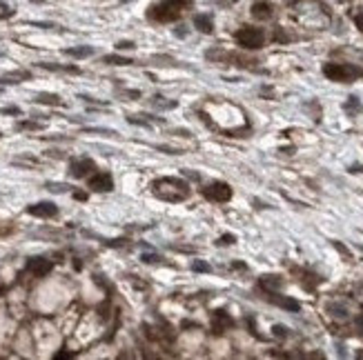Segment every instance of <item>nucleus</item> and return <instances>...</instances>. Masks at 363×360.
Returning <instances> with one entry per match:
<instances>
[{
    "mask_svg": "<svg viewBox=\"0 0 363 360\" xmlns=\"http://www.w3.org/2000/svg\"><path fill=\"white\" fill-rule=\"evenodd\" d=\"M156 149L158 151H167V154H172V156H181V154H183V149H176V147H165V145H158Z\"/></svg>",
    "mask_w": 363,
    "mask_h": 360,
    "instance_id": "7c9ffc66",
    "label": "nucleus"
},
{
    "mask_svg": "<svg viewBox=\"0 0 363 360\" xmlns=\"http://www.w3.org/2000/svg\"><path fill=\"white\" fill-rule=\"evenodd\" d=\"M74 356H76V351H56L54 358L58 360V358H74Z\"/></svg>",
    "mask_w": 363,
    "mask_h": 360,
    "instance_id": "72a5a7b5",
    "label": "nucleus"
},
{
    "mask_svg": "<svg viewBox=\"0 0 363 360\" xmlns=\"http://www.w3.org/2000/svg\"><path fill=\"white\" fill-rule=\"evenodd\" d=\"M140 260L147 262V265H152V262H161L163 258L158 256V253H143V256H140Z\"/></svg>",
    "mask_w": 363,
    "mask_h": 360,
    "instance_id": "c85d7f7f",
    "label": "nucleus"
},
{
    "mask_svg": "<svg viewBox=\"0 0 363 360\" xmlns=\"http://www.w3.org/2000/svg\"><path fill=\"white\" fill-rule=\"evenodd\" d=\"M250 13L254 20H270V18L274 16V4L270 2V0H254L250 7Z\"/></svg>",
    "mask_w": 363,
    "mask_h": 360,
    "instance_id": "f8f14e48",
    "label": "nucleus"
},
{
    "mask_svg": "<svg viewBox=\"0 0 363 360\" xmlns=\"http://www.w3.org/2000/svg\"><path fill=\"white\" fill-rule=\"evenodd\" d=\"M0 114H7V116H20V109L18 107H2Z\"/></svg>",
    "mask_w": 363,
    "mask_h": 360,
    "instance_id": "473e14b6",
    "label": "nucleus"
},
{
    "mask_svg": "<svg viewBox=\"0 0 363 360\" xmlns=\"http://www.w3.org/2000/svg\"><path fill=\"white\" fill-rule=\"evenodd\" d=\"M236 327V320L227 314L225 309H216L212 311V322H210V329L214 336H223L227 329H234Z\"/></svg>",
    "mask_w": 363,
    "mask_h": 360,
    "instance_id": "423d86ee",
    "label": "nucleus"
},
{
    "mask_svg": "<svg viewBox=\"0 0 363 360\" xmlns=\"http://www.w3.org/2000/svg\"><path fill=\"white\" fill-rule=\"evenodd\" d=\"M63 53L65 56H72V58H90V56H94L96 53V49L94 47H90V44H81V47H67V49H63Z\"/></svg>",
    "mask_w": 363,
    "mask_h": 360,
    "instance_id": "f3484780",
    "label": "nucleus"
},
{
    "mask_svg": "<svg viewBox=\"0 0 363 360\" xmlns=\"http://www.w3.org/2000/svg\"><path fill=\"white\" fill-rule=\"evenodd\" d=\"M25 213H29L34 218H43V220H51V218H56L60 213V209L49 200H43V202H34L29 207H25Z\"/></svg>",
    "mask_w": 363,
    "mask_h": 360,
    "instance_id": "1a4fd4ad",
    "label": "nucleus"
},
{
    "mask_svg": "<svg viewBox=\"0 0 363 360\" xmlns=\"http://www.w3.org/2000/svg\"><path fill=\"white\" fill-rule=\"evenodd\" d=\"M149 191L156 196L158 200H165V202H185V200L192 196V187L187 180L183 178H156V180L149 185Z\"/></svg>",
    "mask_w": 363,
    "mask_h": 360,
    "instance_id": "f03ea898",
    "label": "nucleus"
},
{
    "mask_svg": "<svg viewBox=\"0 0 363 360\" xmlns=\"http://www.w3.org/2000/svg\"><path fill=\"white\" fill-rule=\"evenodd\" d=\"M354 329H357L359 336H363V314H359L357 318H354Z\"/></svg>",
    "mask_w": 363,
    "mask_h": 360,
    "instance_id": "2f4dec72",
    "label": "nucleus"
},
{
    "mask_svg": "<svg viewBox=\"0 0 363 360\" xmlns=\"http://www.w3.org/2000/svg\"><path fill=\"white\" fill-rule=\"evenodd\" d=\"M72 196H74L76 200H81V202H85V200H87V194H85V191H74Z\"/></svg>",
    "mask_w": 363,
    "mask_h": 360,
    "instance_id": "e433bc0d",
    "label": "nucleus"
},
{
    "mask_svg": "<svg viewBox=\"0 0 363 360\" xmlns=\"http://www.w3.org/2000/svg\"><path fill=\"white\" fill-rule=\"evenodd\" d=\"M91 171H96V162L91 158H76L69 162V176L76 178V180L87 178Z\"/></svg>",
    "mask_w": 363,
    "mask_h": 360,
    "instance_id": "9d476101",
    "label": "nucleus"
},
{
    "mask_svg": "<svg viewBox=\"0 0 363 360\" xmlns=\"http://www.w3.org/2000/svg\"><path fill=\"white\" fill-rule=\"evenodd\" d=\"M265 300L268 302H272V305H276V307H281V309H285V311H301V305L294 300V298H290V296H281L278 291H270V293H265Z\"/></svg>",
    "mask_w": 363,
    "mask_h": 360,
    "instance_id": "9b49d317",
    "label": "nucleus"
},
{
    "mask_svg": "<svg viewBox=\"0 0 363 360\" xmlns=\"http://www.w3.org/2000/svg\"><path fill=\"white\" fill-rule=\"evenodd\" d=\"M272 331H274V336H276V338H281V340H283V338H287V336H290V329H287V327H283V324H274V327H272Z\"/></svg>",
    "mask_w": 363,
    "mask_h": 360,
    "instance_id": "a878e982",
    "label": "nucleus"
},
{
    "mask_svg": "<svg viewBox=\"0 0 363 360\" xmlns=\"http://www.w3.org/2000/svg\"><path fill=\"white\" fill-rule=\"evenodd\" d=\"M274 42H290V36H287L281 27H276V31H274Z\"/></svg>",
    "mask_w": 363,
    "mask_h": 360,
    "instance_id": "cd10ccee",
    "label": "nucleus"
},
{
    "mask_svg": "<svg viewBox=\"0 0 363 360\" xmlns=\"http://www.w3.org/2000/svg\"><path fill=\"white\" fill-rule=\"evenodd\" d=\"M194 7V0H158L152 2L145 11V18L156 25H167V22H176L183 18L185 11Z\"/></svg>",
    "mask_w": 363,
    "mask_h": 360,
    "instance_id": "f257e3e1",
    "label": "nucleus"
},
{
    "mask_svg": "<svg viewBox=\"0 0 363 360\" xmlns=\"http://www.w3.org/2000/svg\"><path fill=\"white\" fill-rule=\"evenodd\" d=\"M152 105L158 107V109H174V107H179V102H176V100H167V98H163V96H154Z\"/></svg>",
    "mask_w": 363,
    "mask_h": 360,
    "instance_id": "412c9836",
    "label": "nucleus"
},
{
    "mask_svg": "<svg viewBox=\"0 0 363 360\" xmlns=\"http://www.w3.org/2000/svg\"><path fill=\"white\" fill-rule=\"evenodd\" d=\"M136 42L134 40H121V42H116V49H121V51H127V49H134Z\"/></svg>",
    "mask_w": 363,
    "mask_h": 360,
    "instance_id": "c756f323",
    "label": "nucleus"
},
{
    "mask_svg": "<svg viewBox=\"0 0 363 360\" xmlns=\"http://www.w3.org/2000/svg\"><path fill=\"white\" fill-rule=\"evenodd\" d=\"M14 13H16V9L11 7V4H7V2L0 0V20H7V18H11Z\"/></svg>",
    "mask_w": 363,
    "mask_h": 360,
    "instance_id": "4be33fe9",
    "label": "nucleus"
},
{
    "mask_svg": "<svg viewBox=\"0 0 363 360\" xmlns=\"http://www.w3.org/2000/svg\"><path fill=\"white\" fill-rule=\"evenodd\" d=\"M100 62H103V65H114V67H130V65H134V60H132V58L118 56V53H109V56H103V58H100Z\"/></svg>",
    "mask_w": 363,
    "mask_h": 360,
    "instance_id": "6ab92c4d",
    "label": "nucleus"
},
{
    "mask_svg": "<svg viewBox=\"0 0 363 360\" xmlns=\"http://www.w3.org/2000/svg\"><path fill=\"white\" fill-rule=\"evenodd\" d=\"M234 242H236V236H234V234H223L219 240H216L219 247H229V244H234Z\"/></svg>",
    "mask_w": 363,
    "mask_h": 360,
    "instance_id": "b1692460",
    "label": "nucleus"
},
{
    "mask_svg": "<svg viewBox=\"0 0 363 360\" xmlns=\"http://www.w3.org/2000/svg\"><path fill=\"white\" fill-rule=\"evenodd\" d=\"M16 129L18 131H41V129H45V124L38 122V120H18Z\"/></svg>",
    "mask_w": 363,
    "mask_h": 360,
    "instance_id": "aec40b11",
    "label": "nucleus"
},
{
    "mask_svg": "<svg viewBox=\"0 0 363 360\" xmlns=\"http://www.w3.org/2000/svg\"><path fill=\"white\" fill-rule=\"evenodd\" d=\"M332 244H334V247H336V249H339V251H341V253H343V256H345V258H352V253H350V251H348V249H345V247H343V244H341V242H339V240H334V242H332Z\"/></svg>",
    "mask_w": 363,
    "mask_h": 360,
    "instance_id": "f704fd0d",
    "label": "nucleus"
},
{
    "mask_svg": "<svg viewBox=\"0 0 363 360\" xmlns=\"http://www.w3.org/2000/svg\"><path fill=\"white\" fill-rule=\"evenodd\" d=\"M234 40H236L238 47L254 51V49H261L265 44V31L254 25H243L234 31Z\"/></svg>",
    "mask_w": 363,
    "mask_h": 360,
    "instance_id": "20e7f679",
    "label": "nucleus"
},
{
    "mask_svg": "<svg viewBox=\"0 0 363 360\" xmlns=\"http://www.w3.org/2000/svg\"><path fill=\"white\" fill-rule=\"evenodd\" d=\"M36 102L38 105H47V107H65V100L58 93H38Z\"/></svg>",
    "mask_w": 363,
    "mask_h": 360,
    "instance_id": "a211bd4d",
    "label": "nucleus"
},
{
    "mask_svg": "<svg viewBox=\"0 0 363 360\" xmlns=\"http://www.w3.org/2000/svg\"><path fill=\"white\" fill-rule=\"evenodd\" d=\"M192 25H194V29H198L201 34H212V31H214V20H212V16H207V13H196V16L192 18Z\"/></svg>",
    "mask_w": 363,
    "mask_h": 360,
    "instance_id": "2eb2a0df",
    "label": "nucleus"
},
{
    "mask_svg": "<svg viewBox=\"0 0 363 360\" xmlns=\"http://www.w3.org/2000/svg\"><path fill=\"white\" fill-rule=\"evenodd\" d=\"M0 138H2V133H0Z\"/></svg>",
    "mask_w": 363,
    "mask_h": 360,
    "instance_id": "a19ab883",
    "label": "nucleus"
},
{
    "mask_svg": "<svg viewBox=\"0 0 363 360\" xmlns=\"http://www.w3.org/2000/svg\"><path fill=\"white\" fill-rule=\"evenodd\" d=\"M352 20H354V25H357V29L363 34V9H357V11L352 13Z\"/></svg>",
    "mask_w": 363,
    "mask_h": 360,
    "instance_id": "bb28decb",
    "label": "nucleus"
},
{
    "mask_svg": "<svg viewBox=\"0 0 363 360\" xmlns=\"http://www.w3.org/2000/svg\"><path fill=\"white\" fill-rule=\"evenodd\" d=\"M0 91H2V87H0Z\"/></svg>",
    "mask_w": 363,
    "mask_h": 360,
    "instance_id": "ea45409f",
    "label": "nucleus"
},
{
    "mask_svg": "<svg viewBox=\"0 0 363 360\" xmlns=\"http://www.w3.org/2000/svg\"><path fill=\"white\" fill-rule=\"evenodd\" d=\"M201 194H203V198H207L210 202L225 204V202L232 200L234 191H232V187H229L225 180H212V182H207V185H203Z\"/></svg>",
    "mask_w": 363,
    "mask_h": 360,
    "instance_id": "39448f33",
    "label": "nucleus"
},
{
    "mask_svg": "<svg viewBox=\"0 0 363 360\" xmlns=\"http://www.w3.org/2000/svg\"><path fill=\"white\" fill-rule=\"evenodd\" d=\"M294 271L301 276V278H299V282L303 284V289H308V291H314V289H317V284L323 280L321 276L312 274V271H305V269H303V271H301V269H294Z\"/></svg>",
    "mask_w": 363,
    "mask_h": 360,
    "instance_id": "dca6fc26",
    "label": "nucleus"
},
{
    "mask_svg": "<svg viewBox=\"0 0 363 360\" xmlns=\"http://www.w3.org/2000/svg\"><path fill=\"white\" fill-rule=\"evenodd\" d=\"M323 76L332 82H352L357 78H363V69L357 65H345V62H325Z\"/></svg>",
    "mask_w": 363,
    "mask_h": 360,
    "instance_id": "7ed1b4c3",
    "label": "nucleus"
},
{
    "mask_svg": "<svg viewBox=\"0 0 363 360\" xmlns=\"http://www.w3.org/2000/svg\"><path fill=\"white\" fill-rule=\"evenodd\" d=\"M283 287V278L276 274H265L259 278V289L263 293H270V291H278Z\"/></svg>",
    "mask_w": 363,
    "mask_h": 360,
    "instance_id": "ddd939ff",
    "label": "nucleus"
},
{
    "mask_svg": "<svg viewBox=\"0 0 363 360\" xmlns=\"http://www.w3.org/2000/svg\"><path fill=\"white\" fill-rule=\"evenodd\" d=\"M350 171H352V173H363V167H361V164H352Z\"/></svg>",
    "mask_w": 363,
    "mask_h": 360,
    "instance_id": "58836bf2",
    "label": "nucleus"
},
{
    "mask_svg": "<svg viewBox=\"0 0 363 360\" xmlns=\"http://www.w3.org/2000/svg\"><path fill=\"white\" fill-rule=\"evenodd\" d=\"M47 189L49 191H56V194H63V191H69V189H74V187H69V185H63V182H47Z\"/></svg>",
    "mask_w": 363,
    "mask_h": 360,
    "instance_id": "5701e85b",
    "label": "nucleus"
},
{
    "mask_svg": "<svg viewBox=\"0 0 363 360\" xmlns=\"http://www.w3.org/2000/svg\"><path fill=\"white\" fill-rule=\"evenodd\" d=\"M36 65L45 71H56V74H74V76L83 74V69L76 65H58V62H36Z\"/></svg>",
    "mask_w": 363,
    "mask_h": 360,
    "instance_id": "4468645a",
    "label": "nucleus"
},
{
    "mask_svg": "<svg viewBox=\"0 0 363 360\" xmlns=\"http://www.w3.org/2000/svg\"><path fill=\"white\" fill-rule=\"evenodd\" d=\"M192 269L196 271V274H210L212 267L207 265V262H203V260H194V262H192Z\"/></svg>",
    "mask_w": 363,
    "mask_h": 360,
    "instance_id": "393cba45",
    "label": "nucleus"
},
{
    "mask_svg": "<svg viewBox=\"0 0 363 360\" xmlns=\"http://www.w3.org/2000/svg\"><path fill=\"white\" fill-rule=\"evenodd\" d=\"M54 269V260L49 258H43V256H34V258H27L25 262V271L32 274L34 278H45L49 271Z\"/></svg>",
    "mask_w": 363,
    "mask_h": 360,
    "instance_id": "0eeeda50",
    "label": "nucleus"
},
{
    "mask_svg": "<svg viewBox=\"0 0 363 360\" xmlns=\"http://www.w3.org/2000/svg\"><path fill=\"white\" fill-rule=\"evenodd\" d=\"M232 269H238V271H247V265H245V262H238V260H236V262H232Z\"/></svg>",
    "mask_w": 363,
    "mask_h": 360,
    "instance_id": "4c0bfd02",
    "label": "nucleus"
},
{
    "mask_svg": "<svg viewBox=\"0 0 363 360\" xmlns=\"http://www.w3.org/2000/svg\"><path fill=\"white\" fill-rule=\"evenodd\" d=\"M87 187L91 191H98V194H109V191H114V178L109 171H98L96 169L94 176L87 178Z\"/></svg>",
    "mask_w": 363,
    "mask_h": 360,
    "instance_id": "6e6552de",
    "label": "nucleus"
},
{
    "mask_svg": "<svg viewBox=\"0 0 363 360\" xmlns=\"http://www.w3.org/2000/svg\"><path fill=\"white\" fill-rule=\"evenodd\" d=\"M181 327H183V329H198L201 324L194 322V320H183V322H181Z\"/></svg>",
    "mask_w": 363,
    "mask_h": 360,
    "instance_id": "c9c22d12",
    "label": "nucleus"
}]
</instances>
